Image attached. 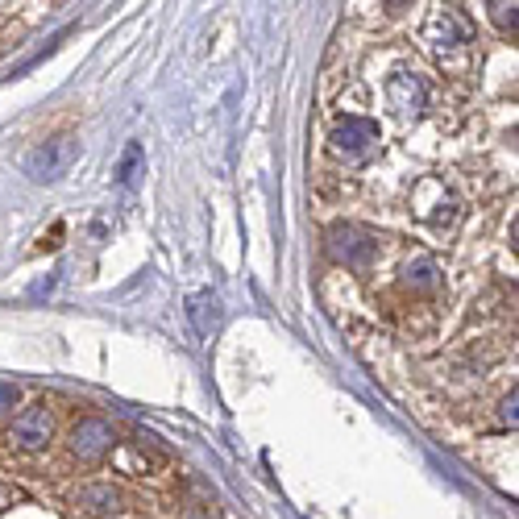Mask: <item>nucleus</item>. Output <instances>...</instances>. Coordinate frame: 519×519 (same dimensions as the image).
Returning <instances> with one entry per match:
<instances>
[{"mask_svg": "<svg viewBox=\"0 0 519 519\" xmlns=\"http://www.w3.org/2000/svg\"><path fill=\"white\" fill-rule=\"evenodd\" d=\"M436 283H441V275H436V262H432V258H420V262H407V266H403V287L432 291Z\"/></svg>", "mask_w": 519, "mask_h": 519, "instance_id": "1a4fd4ad", "label": "nucleus"}, {"mask_svg": "<svg viewBox=\"0 0 519 519\" xmlns=\"http://www.w3.org/2000/svg\"><path fill=\"white\" fill-rule=\"evenodd\" d=\"M329 146H333V154L345 158V162H362V158H370L374 146H378V125H374L370 117H345V121L333 125Z\"/></svg>", "mask_w": 519, "mask_h": 519, "instance_id": "f03ea898", "label": "nucleus"}, {"mask_svg": "<svg viewBox=\"0 0 519 519\" xmlns=\"http://www.w3.org/2000/svg\"><path fill=\"white\" fill-rule=\"evenodd\" d=\"M490 17L499 21V30H515V5H490Z\"/></svg>", "mask_w": 519, "mask_h": 519, "instance_id": "f8f14e48", "label": "nucleus"}, {"mask_svg": "<svg viewBox=\"0 0 519 519\" xmlns=\"http://www.w3.org/2000/svg\"><path fill=\"white\" fill-rule=\"evenodd\" d=\"M17 403V387L13 382H0V407H13Z\"/></svg>", "mask_w": 519, "mask_h": 519, "instance_id": "4468645a", "label": "nucleus"}, {"mask_svg": "<svg viewBox=\"0 0 519 519\" xmlns=\"http://www.w3.org/2000/svg\"><path fill=\"white\" fill-rule=\"evenodd\" d=\"M113 424L108 420H96V416H88V420H79L75 428H71V453L79 457V461H96V457H104L108 449H113Z\"/></svg>", "mask_w": 519, "mask_h": 519, "instance_id": "39448f33", "label": "nucleus"}, {"mask_svg": "<svg viewBox=\"0 0 519 519\" xmlns=\"http://www.w3.org/2000/svg\"><path fill=\"white\" fill-rule=\"evenodd\" d=\"M387 100H391V108L395 113H403V117H416L420 108L428 104V84L420 75H391V84H387Z\"/></svg>", "mask_w": 519, "mask_h": 519, "instance_id": "423d86ee", "label": "nucleus"}, {"mask_svg": "<svg viewBox=\"0 0 519 519\" xmlns=\"http://www.w3.org/2000/svg\"><path fill=\"white\" fill-rule=\"evenodd\" d=\"M329 250H333L337 262H345L353 270H366L374 250H378V241L366 229H358V225H333L329 229Z\"/></svg>", "mask_w": 519, "mask_h": 519, "instance_id": "7ed1b4c3", "label": "nucleus"}, {"mask_svg": "<svg viewBox=\"0 0 519 519\" xmlns=\"http://www.w3.org/2000/svg\"><path fill=\"white\" fill-rule=\"evenodd\" d=\"M436 208H441V212H436V225H453V221H457V200H453V196H445Z\"/></svg>", "mask_w": 519, "mask_h": 519, "instance_id": "ddd939ff", "label": "nucleus"}, {"mask_svg": "<svg viewBox=\"0 0 519 519\" xmlns=\"http://www.w3.org/2000/svg\"><path fill=\"white\" fill-rule=\"evenodd\" d=\"M138 162H142V146L133 142V146L125 150V158H121V167H117V179H121V183H133V171H138Z\"/></svg>", "mask_w": 519, "mask_h": 519, "instance_id": "9b49d317", "label": "nucleus"}, {"mask_svg": "<svg viewBox=\"0 0 519 519\" xmlns=\"http://www.w3.org/2000/svg\"><path fill=\"white\" fill-rule=\"evenodd\" d=\"M191 320H196V333L208 337L216 329V320H221V304H216V295H196V299H191Z\"/></svg>", "mask_w": 519, "mask_h": 519, "instance_id": "9d476101", "label": "nucleus"}, {"mask_svg": "<svg viewBox=\"0 0 519 519\" xmlns=\"http://www.w3.org/2000/svg\"><path fill=\"white\" fill-rule=\"evenodd\" d=\"M503 420H507V424H515V391L503 399Z\"/></svg>", "mask_w": 519, "mask_h": 519, "instance_id": "2eb2a0df", "label": "nucleus"}, {"mask_svg": "<svg viewBox=\"0 0 519 519\" xmlns=\"http://www.w3.org/2000/svg\"><path fill=\"white\" fill-rule=\"evenodd\" d=\"M13 499H17V490H9V486H0V511H5V507H9Z\"/></svg>", "mask_w": 519, "mask_h": 519, "instance_id": "dca6fc26", "label": "nucleus"}, {"mask_svg": "<svg viewBox=\"0 0 519 519\" xmlns=\"http://www.w3.org/2000/svg\"><path fill=\"white\" fill-rule=\"evenodd\" d=\"M75 503L79 507H88V511H96V515H117L121 507H125V495L117 486H84L75 495Z\"/></svg>", "mask_w": 519, "mask_h": 519, "instance_id": "6e6552de", "label": "nucleus"}, {"mask_svg": "<svg viewBox=\"0 0 519 519\" xmlns=\"http://www.w3.org/2000/svg\"><path fill=\"white\" fill-rule=\"evenodd\" d=\"M50 407L46 403H34V407H25V412L13 420V428H9V445L13 449H21V453H38V449H46V441H50Z\"/></svg>", "mask_w": 519, "mask_h": 519, "instance_id": "20e7f679", "label": "nucleus"}, {"mask_svg": "<svg viewBox=\"0 0 519 519\" xmlns=\"http://www.w3.org/2000/svg\"><path fill=\"white\" fill-rule=\"evenodd\" d=\"M75 154H79V142H75V138H67V133H63V138H50V142H42L38 150L25 154V175L38 179V183H54V179H63V175L71 171Z\"/></svg>", "mask_w": 519, "mask_h": 519, "instance_id": "f257e3e1", "label": "nucleus"}, {"mask_svg": "<svg viewBox=\"0 0 519 519\" xmlns=\"http://www.w3.org/2000/svg\"><path fill=\"white\" fill-rule=\"evenodd\" d=\"M428 38H432L436 50H453L461 42H470V25H466V17H461L457 9H441L432 17V25H428Z\"/></svg>", "mask_w": 519, "mask_h": 519, "instance_id": "0eeeda50", "label": "nucleus"}]
</instances>
